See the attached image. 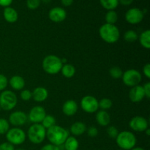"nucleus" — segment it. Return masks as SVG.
Returning a JSON list of instances; mask_svg holds the SVG:
<instances>
[{
    "label": "nucleus",
    "mask_w": 150,
    "mask_h": 150,
    "mask_svg": "<svg viewBox=\"0 0 150 150\" xmlns=\"http://www.w3.org/2000/svg\"><path fill=\"white\" fill-rule=\"evenodd\" d=\"M69 136V132L59 125H54L46 130V138L51 144L60 146Z\"/></svg>",
    "instance_id": "nucleus-1"
},
{
    "label": "nucleus",
    "mask_w": 150,
    "mask_h": 150,
    "mask_svg": "<svg viewBox=\"0 0 150 150\" xmlns=\"http://www.w3.org/2000/svg\"><path fill=\"white\" fill-rule=\"evenodd\" d=\"M99 35L104 42L109 44L117 42L120 38V32L115 24L104 23L100 27Z\"/></svg>",
    "instance_id": "nucleus-2"
},
{
    "label": "nucleus",
    "mask_w": 150,
    "mask_h": 150,
    "mask_svg": "<svg viewBox=\"0 0 150 150\" xmlns=\"http://www.w3.org/2000/svg\"><path fill=\"white\" fill-rule=\"evenodd\" d=\"M63 64L61 59L56 55H48L42 62L44 71L49 75H55L61 71Z\"/></svg>",
    "instance_id": "nucleus-3"
},
{
    "label": "nucleus",
    "mask_w": 150,
    "mask_h": 150,
    "mask_svg": "<svg viewBox=\"0 0 150 150\" xmlns=\"http://www.w3.org/2000/svg\"><path fill=\"white\" fill-rule=\"evenodd\" d=\"M116 142L120 149L124 150H130L136 145V137L132 132L124 130L119 133L116 138Z\"/></svg>",
    "instance_id": "nucleus-4"
},
{
    "label": "nucleus",
    "mask_w": 150,
    "mask_h": 150,
    "mask_svg": "<svg viewBox=\"0 0 150 150\" xmlns=\"http://www.w3.org/2000/svg\"><path fill=\"white\" fill-rule=\"evenodd\" d=\"M27 137L34 144H40L46 138V129L41 124H33L28 130Z\"/></svg>",
    "instance_id": "nucleus-5"
},
{
    "label": "nucleus",
    "mask_w": 150,
    "mask_h": 150,
    "mask_svg": "<svg viewBox=\"0 0 150 150\" xmlns=\"http://www.w3.org/2000/svg\"><path fill=\"white\" fill-rule=\"evenodd\" d=\"M17 103V96L13 91L4 90L0 94V107L4 111L13 110L16 106Z\"/></svg>",
    "instance_id": "nucleus-6"
},
{
    "label": "nucleus",
    "mask_w": 150,
    "mask_h": 150,
    "mask_svg": "<svg viewBox=\"0 0 150 150\" xmlns=\"http://www.w3.org/2000/svg\"><path fill=\"white\" fill-rule=\"evenodd\" d=\"M5 135L7 142L13 144V146L22 144L24 143L26 139V133L22 129L16 127L9 129Z\"/></svg>",
    "instance_id": "nucleus-7"
},
{
    "label": "nucleus",
    "mask_w": 150,
    "mask_h": 150,
    "mask_svg": "<svg viewBox=\"0 0 150 150\" xmlns=\"http://www.w3.org/2000/svg\"><path fill=\"white\" fill-rule=\"evenodd\" d=\"M122 79L125 86L132 88L139 85L142 80V76L138 70L135 69H130L123 73Z\"/></svg>",
    "instance_id": "nucleus-8"
},
{
    "label": "nucleus",
    "mask_w": 150,
    "mask_h": 150,
    "mask_svg": "<svg viewBox=\"0 0 150 150\" xmlns=\"http://www.w3.org/2000/svg\"><path fill=\"white\" fill-rule=\"evenodd\" d=\"M81 108L88 114L97 112L99 108L98 99L92 95H86L81 100Z\"/></svg>",
    "instance_id": "nucleus-9"
},
{
    "label": "nucleus",
    "mask_w": 150,
    "mask_h": 150,
    "mask_svg": "<svg viewBox=\"0 0 150 150\" xmlns=\"http://www.w3.org/2000/svg\"><path fill=\"white\" fill-rule=\"evenodd\" d=\"M129 126L133 131L144 132L146 129L149 128V122L144 117L136 116L130 120Z\"/></svg>",
    "instance_id": "nucleus-10"
},
{
    "label": "nucleus",
    "mask_w": 150,
    "mask_h": 150,
    "mask_svg": "<svg viewBox=\"0 0 150 150\" xmlns=\"http://www.w3.org/2000/svg\"><path fill=\"white\" fill-rule=\"evenodd\" d=\"M46 115V112L43 107L36 105L33 107L28 114V120L33 124H40Z\"/></svg>",
    "instance_id": "nucleus-11"
},
{
    "label": "nucleus",
    "mask_w": 150,
    "mask_h": 150,
    "mask_svg": "<svg viewBox=\"0 0 150 150\" xmlns=\"http://www.w3.org/2000/svg\"><path fill=\"white\" fill-rule=\"evenodd\" d=\"M144 13L142 10L139 8H131L125 13V20L130 24L136 25L141 23L143 21Z\"/></svg>",
    "instance_id": "nucleus-12"
},
{
    "label": "nucleus",
    "mask_w": 150,
    "mask_h": 150,
    "mask_svg": "<svg viewBox=\"0 0 150 150\" xmlns=\"http://www.w3.org/2000/svg\"><path fill=\"white\" fill-rule=\"evenodd\" d=\"M28 116L26 113L21 111H17L10 114L8 122L12 125L17 127L26 124Z\"/></svg>",
    "instance_id": "nucleus-13"
},
{
    "label": "nucleus",
    "mask_w": 150,
    "mask_h": 150,
    "mask_svg": "<svg viewBox=\"0 0 150 150\" xmlns=\"http://www.w3.org/2000/svg\"><path fill=\"white\" fill-rule=\"evenodd\" d=\"M67 13L62 7H56L51 9L48 13V18L54 23H60L65 20Z\"/></svg>",
    "instance_id": "nucleus-14"
},
{
    "label": "nucleus",
    "mask_w": 150,
    "mask_h": 150,
    "mask_svg": "<svg viewBox=\"0 0 150 150\" xmlns=\"http://www.w3.org/2000/svg\"><path fill=\"white\" fill-rule=\"evenodd\" d=\"M145 98L143 86L137 85L130 89L129 92V98L133 103H139Z\"/></svg>",
    "instance_id": "nucleus-15"
},
{
    "label": "nucleus",
    "mask_w": 150,
    "mask_h": 150,
    "mask_svg": "<svg viewBox=\"0 0 150 150\" xmlns=\"http://www.w3.org/2000/svg\"><path fill=\"white\" fill-rule=\"evenodd\" d=\"M79 109V105L78 103L73 100H68L65 101L62 107L63 114L67 117H72L75 115Z\"/></svg>",
    "instance_id": "nucleus-16"
},
{
    "label": "nucleus",
    "mask_w": 150,
    "mask_h": 150,
    "mask_svg": "<svg viewBox=\"0 0 150 150\" xmlns=\"http://www.w3.org/2000/svg\"><path fill=\"white\" fill-rule=\"evenodd\" d=\"M32 92V98L36 102L41 103L45 101L48 97V92L45 87L38 86L33 90Z\"/></svg>",
    "instance_id": "nucleus-17"
},
{
    "label": "nucleus",
    "mask_w": 150,
    "mask_h": 150,
    "mask_svg": "<svg viewBox=\"0 0 150 150\" xmlns=\"http://www.w3.org/2000/svg\"><path fill=\"white\" fill-rule=\"evenodd\" d=\"M95 120L98 125L103 126V127H105L109 125L110 122H111V117L106 111L100 110V111H97Z\"/></svg>",
    "instance_id": "nucleus-18"
},
{
    "label": "nucleus",
    "mask_w": 150,
    "mask_h": 150,
    "mask_svg": "<svg viewBox=\"0 0 150 150\" xmlns=\"http://www.w3.org/2000/svg\"><path fill=\"white\" fill-rule=\"evenodd\" d=\"M8 83H10L12 89L16 91L22 90L25 86V80L23 77L18 75L10 78V81H8Z\"/></svg>",
    "instance_id": "nucleus-19"
},
{
    "label": "nucleus",
    "mask_w": 150,
    "mask_h": 150,
    "mask_svg": "<svg viewBox=\"0 0 150 150\" xmlns=\"http://www.w3.org/2000/svg\"><path fill=\"white\" fill-rule=\"evenodd\" d=\"M3 16L5 21L8 23H13L17 21L18 18V14L14 8L10 7H6L3 12Z\"/></svg>",
    "instance_id": "nucleus-20"
},
{
    "label": "nucleus",
    "mask_w": 150,
    "mask_h": 150,
    "mask_svg": "<svg viewBox=\"0 0 150 150\" xmlns=\"http://www.w3.org/2000/svg\"><path fill=\"white\" fill-rule=\"evenodd\" d=\"M86 126L82 122H76L70 127V133L73 136H79L86 131Z\"/></svg>",
    "instance_id": "nucleus-21"
},
{
    "label": "nucleus",
    "mask_w": 150,
    "mask_h": 150,
    "mask_svg": "<svg viewBox=\"0 0 150 150\" xmlns=\"http://www.w3.org/2000/svg\"><path fill=\"white\" fill-rule=\"evenodd\" d=\"M64 150H78L79 148V142L75 136H68L63 144Z\"/></svg>",
    "instance_id": "nucleus-22"
},
{
    "label": "nucleus",
    "mask_w": 150,
    "mask_h": 150,
    "mask_svg": "<svg viewBox=\"0 0 150 150\" xmlns=\"http://www.w3.org/2000/svg\"><path fill=\"white\" fill-rule=\"evenodd\" d=\"M60 72L64 77L67 78V79H71L76 74V68L73 65L67 63L65 64H63Z\"/></svg>",
    "instance_id": "nucleus-23"
},
{
    "label": "nucleus",
    "mask_w": 150,
    "mask_h": 150,
    "mask_svg": "<svg viewBox=\"0 0 150 150\" xmlns=\"http://www.w3.org/2000/svg\"><path fill=\"white\" fill-rule=\"evenodd\" d=\"M142 46L146 49L150 48V31L149 29L142 32L139 38Z\"/></svg>",
    "instance_id": "nucleus-24"
},
{
    "label": "nucleus",
    "mask_w": 150,
    "mask_h": 150,
    "mask_svg": "<svg viewBox=\"0 0 150 150\" xmlns=\"http://www.w3.org/2000/svg\"><path fill=\"white\" fill-rule=\"evenodd\" d=\"M101 5L108 10H114L119 4V0H100Z\"/></svg>",
    "instance_id": "nucleus-25"
},
{
    "label": "nucleus",
    "mask_w": 150,
    "mask_h": 150,
    "mask_svg": "<svg viewBox=\"0 0 150 150\" xmlns=\"http://www.w3.org/2000/svg\"><path fill=\"white\" fill-rule=\"evenodd\" d=\"M44 128L47 129L50 128V127H53L54 125H56V119L54 116L49 115V114H46L44 119L42 120V122L40 123Z\"/></svg>",
    "instance_id": "nucleus-26"
},
{
    "label": "nucleus",
    "mask_w": 150,
    "mask_h": 150,
    "mask_svg": "<svg viewBox=\"0 0 150 150\" xmlns=\"http://www.w3.org/2000/svg\"><path fill=\"white\" fill-rule=\"evenodd\" d=\"M139 39V35L134 30H128L125 32L124 40L126 42H134Z\"/></svg>",
    "instance_id": "nucleus-27"
},
{
    "label": "nucleus",
    "mask_w": 150,
    "mask_h": 150,
    "mask_svg": "<svg viewBox=\"0 0 150 150\" xmlns=\"http://www.w3.org/2000/svg\"><path fill=\"white\" fill-rule=\"evenodd\" d=\"M105 21L108 24H115L118 20V15L114 10H108L105 15Z\"/></svg>",
    "instance_id": "nucleus-28"
},
{
    "label": "nucleus",
    "mask_w": 150,
    "mask_h": 150,
    "mask_svg": "<svg viewBox=\"0 0 150 150\" xmlns=\"http://www.w3.org/2000/svg\"><path fill=\"white\" fill-rule=\"evenodd\" d=\"M109 74L110 76H111V77L113 78V79H119L122 78L123 72L120 67H117V66H114V67L110 68Z\"/></svg>",
    "instance_id": "nucleus-29"
},
{
    "label": "nucleus",
    "mask_w": 150,
    "mask_h": 150,
    "mask_svg": "<svg viewBox=\"0 0 150 150\" xmlns=\"http://www.w3.org/2000/svg\"><path fill=\"white\" fill-rule=\"evenodd\" d=\"M98 104H99V108L103 111L110 109L113 105L112 101L108 98H103L100 100L98 101Z\"/></svg>",
    "instance_id": "nucleus-30"
},
{
    "label": "nucleus",
    "mask_w": 150,
    "mask_h": 150,
    "mask_svg": "<svg viewBox=\"0 0 150 150\" xmlns=\"http://www.w3.org/2000/svg\"><path fill=\"white\" fill-rule=\"evenodd\" d=\"M10 129V123L6 119L0 118V135H4Z\"/></svg>",
    "instance_id": "nucleus-31"
},
{
    "label": "nucleus",
    "mask_w": 150,
    "mask_h": 150,
    "mask_svg": "<svg viewBox=\"0 0 150 150\" xmlns=\"http://www.w3.org/2000/svg\"><path fill=\"white\" fill-rule=\"evenodd\" d=\"M20 97L22 100L29 101L32 98V92L29 89H22L20 93Z\"/></svg>",
    "instance_id": "nucleus-32"
},
{
    "label": "nucleus",
    "mask_w": 150,
    "mask_h": 150,
    "mask_svg": "<svg viewBox=\"0 0 150 150\" xmlns=\"http://www.w3.org/2000/svg\"><path fill=\"white\" fill-rule=\"evenodd\" d=\"M119 130H117V128L114 126H109V127L107 128V134L109 136L111 139H116V138L117 137L119 134Z\"/></svg>",
    "instance_id": "nucleus-33"
},
{
    "label": "nucleus",
    "mask_w": 150,
    "mask_h": 150,
    "mask_svg": "<svg viewBox=\"0 0 150 150\" xmlns=\"http://www.w3.org/2000/svg\"><path fill=\"white\" fill-rule=\"evenodd\" d=\"M40 4V0H26V6L30 10H36Z\"/></svg>",
    "instance_id": "nucleus-34"
},
{
    "label": "nucleus",
    "mask_w": 150,
    "mask_h": 150,
    "mask_svg": "<svg viewBox=\"0 0 150 150\" xmlns=\"http://www.w3.org/2000/svg\"><path fill=\"white\" fill-rule=\"evenodd\" d=\"M8 85V79L4 75L0 74V92L5 90Z\"/></svg>",
    "instance_id": "nucleus-35"
},
{
    "label": "nucleus",
    "mask_w": 150,
    "mask_h": 150,
    "mask_svg": "<svg viewBox=\"0 0 150 150\" xmlns=\"http://www.w3.org/2000/svg\"><path fill=\"white\" fill-rule=\"evenodd\" d=\"M86 132H87V135L89 137H96L98 135V130L95 126H91L89 128L86 129Z\"/></svg>",
    "instance_id": "nucleus-36"
},
{
    "label": "nucleus",
    "mask_w": 150,
    "mask_h": 150,
    "mask_svg": "<svg viewBox=\"0 0 150 150\" xmlns=\"http://www.w3.org/2000/svg\"><path fill=\"white\" fill-rule=\"evenodd\" d=\"M0 150H15V146L9 142H4L0 144Z\"/></svg>",
    "instance_id": "nucleus-37"
},
{
    "label": "nucleus",
    "mask_w": 150,
    "mask_h": 150,
    "mask_svg": "<svg viewBox=\"0 0 150 150\" xmlns=\"http://www.w3.org/2000/svg\"><path fill=\"white\" fill-rule=\"evenodd\" d=\"M40 150H61L59 146H57L56 145L51 144H45V146H42Z\"/></svg>",
    "instance_id": "nucleus-38"
},
{
    "label": "nucleus",
    "mask_w": 150,
    "mask_h": 150,
    "mask_svg": "<svg viewBox=\"0 0 150 150\" xmlns=\"http://www.w3.org/2000/svg\"><path fill=\"white\" fill-rule=\"evenodd\" d=\"M144 88V92L145 98H146L147 99L150 98V83L147 82V83H145L143 86Z\"/></svg>",
    "instance_id": "nucleus-39"
},
{
    "label": "nucleus",
    "mask_w": 150,
    "mask_h": 150,
    "mask_svg": "<svg viewBox=\"0 0 150 150\" xmlns=\"http://www.w3.org/2000/svg\"><path fill=\"white\" fill-rule=\"evenodd\" d=\"M143 73L147 79H150V64L146 63L143 67Z\"/></svg>",
    "instance_id": "nucleus-40"
},
{
    "label": "nucleus",
    "mask_w": 150,
    "mask_h": 150,
    "mask_svg": "<svg viewBox=\"0 0 150 150\" xmlns=\"http://www.w3.org/2000/svg\"><path fill=\"white\" fill-rule=\"evenodd\" d=\"M13 0H0V6L1 7H9L12 4Z\"/></svg>",
    "instance_id": "nucleus-41"
},
{
    "label": "nucleus",
    "mask_w": 150,
    "mask_h": 150,
    "mask_svg": "<svg viewBox=\"0 0 150 150\" xmlns=\"http://www.w3.org/2000/svg\"><path fill=\"white\" fill-rule=\"evenodd\" d=\"M133 0H119V3H121L124 6H128L133 3Z\"/></svg>",
    "instance_id": "nucleus-42"
},
{
    "label": "nucleus",
    "mask_w": 150,
    "mask_h": 150,
    "mask_svg": "<svg viewBox=\"0 0 150 150\" xmlns=\"http://www.w3.org/2000/svg\"><path fill=\"white\" fill-rule=\"evenodd\" d=\"M62 4L65 7H69L71 5L73 2V0H61Z\"/></svg>",
    "instance_id": "nucleus-43"
},
{
    "label": "nucleus",
    "mask_w": 150,
    "mask_h": 150,
    "mask_svg": "<svg viewBox=\"0 0 150 150\" xmlns=\"http://www.w3.org/2000/svg\"><path fill=\"white\" fill-rule=\"evenodd\" d=\"M130 150H145V149H143L142 147H136V146H135L134 148H133V149Z\"/></svg>",
    "instance_id": "nucleus-44"
},
{
    "label": "nucleus",
    "mask_w": 150,
    "mask_h": 150,
    "mask_svg": "<svg viewBox=\"0 0 150 150\" xmlns=\"http://www.w3.org/2000/svg\"><path fill=\"white\" fill-rule=\"evenodd\" d=\"M145 133H146V136H149V135H150V130H149V128H147L146 129V130H145Z\"/></svg>",
    "instance_id": "nucleus-45"
},
{
    "label": "nucleus",
    "mask_w": 150,
    "mask_h": 150,
    "mask_svg": "<svg viewBox=\"0 0 150 150\" xmlns=\"http://www.w3.org/2000/svg\"><path fill=\"white\" fill-rule=\"evenodd\" d=\"M15 150H25V149H22V148H18V149H15Z\"/></svg>",
    "instance_id": "nucleus-46"
},
{
    "label": "nucleus",
    "mask_w": 150,
    "mask_h": 150,
    "mask_svg": "<svg viewBox=\"0 0 150 150\" xmlns=\"http://www.w3.org/2000/svg\"><path fill=\"white\" fill-rule=\"evenodd\" d=\"M1 107H0V111H1Z\"/></svg>",
    "instance_id": "nucleus-47"
},
{
    "label": "nucleus",
    "mask_w": 150,
    "mask_h": 150,
    "mask_svg": "<svg viewBox=\"0 0 150 150\" xmlns=\"http://www.w3.org/2000/svg\"><path fill=\"white\" fill-rule=\"evenodd\" d=\"M118 150H124V149H118Z\"/></svg>",
    "instance_id": "nucleus-48"
},
{
    "label": "nucleus",
    "mask_w": 150,
    "mask_h": 150,
    "mask_svg": "<svg viewBox=\"0 0 150 150\" xmlns=\"http://www.w3.org/2000/svg\"><path fill=\"white\" fill-rule=\"evenodd\" d=\"M95 150H98V149H95Z\"/></svg>",
    "instance_id": "nucleus-49"
}]
</instances>
